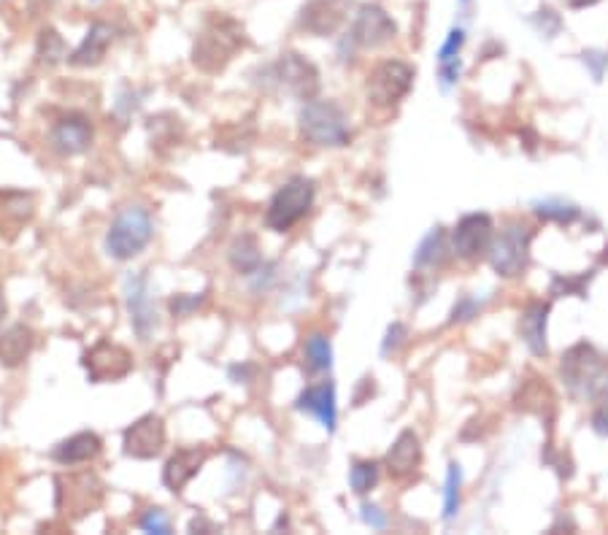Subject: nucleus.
I'll return each mask as SVG.
<instances>
[{
  "label": "nucleus",
  "mask_w": 608,
  "mask_h": 535,
  "mask_svg": "<svg viewBox=\"0 0 608 535\" xmlns=\"http://www.w3.org/2000/svg\"><path fill=\"white\" fill-rule=\"evenodd\" d=\"M246 46V30L238 19L211 14L192 46V63L203 73L225 71L227 63Z\"/></svg>",
  "instance_id": "1"
},
{
  "label": "nucleus",
  "mask_w": 608,
  "mask_h": 535,
  "mask_svg": "<svg viewBox=\"0 0 608 535\" xmlns=\"http://www.w3.org/2000/svg\"><path fill=\"white\" fill-rule=\"evenodd\" d=\"M560 373L576 398L598 400L608 392V360L590 344H576L571 352L563 354Z\"/></svg>",
  "instance_id": "2"
},
{
  "label": "nucleus",
  "mask_w": 608,
  "mask_h": 535,
  "mask_svg": "<svg viewBox=\"0 0 608 535\" xmlns=\"http://www.w3.org/2000/svg\"><path fill=\"white\" fill-rule=\"evenodd\" d=\"M300 136L314 146H346L352 141L349 119L333 100H309L298 117Z\"/></svg>",
  "instance_id": "3"
},
{
  "label": "nucleus",
  "mask_w": 608,
  "mask_h": 535,
  "mask_svg": "<svg viewBox=\"0 0 608 535\" xmlns=\"http://www.w3.org/2000/svg\"><path fill=\"white\" fill-rule=\"evenodd\" d=\"M155 236V222L144 206H128L111 222L106 249L114 260H130L144 252V246Z\"/></svg>",
  "instance_id": "4"
},
{
  "label": "nucleus",
  "mask_w": 608,
  "mask_h": 535,
  "mask_svg": "<svg viewBox=\"0 0 608 535\" xmlns=\"http://www.w3.org/2000/svg\"><path fill=\"white\" fill-rule=\"evenodd\" d=\"M314 182L306 176H292L290 182L276 190L265 211V225L273 233H287L306 217L314 203Z\"/></svg>",
  "instance_id": "5"
},
{
  "label": "nucleus",
  "mask_w": 608,
  "mask_h": 535,
  "mask_svg": "<svg viewBox=\"0 0 608 535\" xmlns=\"http://www.w3.org/2000/svg\"><path fill=\"white\" fill-rule=\"evenodd\" d=\"M530 241H533V230L525 225H509L500 230L498 238H492L490 244V265L503 279H517L522 276L530 263Z\"/></svg>",
  "instance_id": "6"
},
{
  "label": "nucleus",
  "mask_w": 608,
  "mask_h": 535,
  "mask_svg": "<svg viewBox=\"0 0 608 535\" xmlns=\"http://www.w3.org/2000/svg\"><path fill=\"white\" fill-rule=\"evenodd\" d=\"M268 82L276 84L279 90L298 100H314L319 92V71L317 65L306 60L298 52H284L276 63L268 68Z\"/></svg>",
  "instance_id": "7"
},
{
  "label": "nucleus",
  "mask_w": 608,
  "mask_h": 535,
  "mask_svg": "<svg viewBox=\"0 0 608 535\" xmlns=\"http://www.w3.org/2000/svg\"><path fill=\"white\" fill-rule=\"evenodd\" d=\"M103 481L92 471L68 473L57 479V508L71 519L92 514L103 503Z\"/></svg>",
  "instance_id": "8"
},
{
  "label": "nucleus",
  "mask_w": 608,
  "mask_h": 535,
  "mask_svg": "<svg viewBox=\"0 0 608 535\" xmlns=\"http://www.w3.org/2000/svg\"><path fill=\"white\" fill-rule=\"evenodd\" d=\"M414 84V68L403 60H384L368 76V98L379 109H392L406 98Z\"/></svg>",
  "instance_id": "9"
},
{
  "label": "nucleus",
  "mask_w": 608,
  "mask_h": 535,
  "mask_svg": "<svg viewBox=\"0 0 608 535\" xmlns=\"http://www.w3.org/2000/svg\"><path fill=\"white\" fill-rule=\"evenodd\" d=\"M82 363L92 384H106V381L125 379L133 371V354L122 344L100 338L90 352H84Z\"/></svg>",
  "instance_id": "10"
},
{
  "label": "nucleus",
  "mask_w": 608,
  "mask_h": 535,
  "mask_svg": "<svg viewBox=\"0 0 608 535\" xmlns=\"http://www.w3.org/2000/svg\"><path fill=\"white\" fill-rule=\"evenodd\" d=\"M354 0H309L298 17V28L311 36H333L349 17Z\"/></svg>",
  "instance_id": "11"
},
{
  "label": "nucleus",
  "mask_w": 608,
  "mask_h": 535,
  "mask_svg": "<svg viewBox=\"0 0 608 535\" xmlns=\"http://www.w3.org/2000/svg\"><path fill=\"white\" fill-rule=\"evenodd\" d=\"M395 33H398V28H395L390 14H387L382 6L365 3V6H360V11H357V17H354L349 38H352V44L363 46V49H379V46H384L387 41H392Z\"/></svg>",
  "instance_id": "12"
},
{
  "label": "nucleus",
  "mask_w": 608,
  "mask_h": 535,
  "mask_svg": "<svg viewBox=\"0 0 608 535\" xmlns=\"http://www.w3.org/2000/svg\"><path fill=\"white\" fill-rule=\"evenodd\" d=\"M492 219L487 214H468L457 222L452 236V249L463 260H479L490 252Z\"/></svg>",
  "instance_id": "13"
},
{
  "label": "nucleus",
  "mask_w": 608,
  "mask_h": 535,
  "mask_svg": "<svg viewBox=\"0 0 608 535\" xmlns=\"http://www.w3.org/2000/svg\"><path fill=\"white\" fill-rule=\"evenodd\" d=\"M125 454L136 460H155L165 446V422L157 414H144L125 430Z\"/></svg>",
  "instance_id": "14"
},
{
  "label": "nucleus",
  "mask_w": 608,
  "mask_h": 535,
  "mask_svg": "<svg viewBox=\"0 0 608 535\" xmlns=\"http://www.w3.org/2000/svg\"><path fill=\"white\" fill-rule=\"evenodd\" d=\"M92 136H95V130H92L90 117H84V114H68V117H63L60 122H55L49 141H52V149H55L60 157H76L90 149Z\"/></svg>",
  "instance_id": "15"
},
{
  "label": "nucleus",
  "mask_w": 608,
  "mask_h": 535,
  "mask_svg": "<svg viewBox=\"0 0 608 535\" xmlns=\"http://www.w3.org/2000/svg\"><path fill=\"white\" fill-rule=\"evenodd\" d=\"M128 311L138 338L149 341V336L155 333L157 327V314L152 300H149V276H146V271L128 279Z\"/></svg>",
  "instance_id": "16"
},
{
  "label": "nucleus",
  "mask_w": 608,
  "mask_h": 535,
  "mask_svg": "<svg viewBox=\"0 0 608 535\" xmlns=\"http://www.w3.org/2000/svg\"><path fill=\"white\" fill-rule=\"evenodd\" d=\"M206 457H209L206 446H184V449H179L163 468L165 487L179 495L190 484L192 476H198V471L206 463Z\"/></svg>",
  "instance_id": "17"
},
{
  "label": "nucleus",
  "mask_w": 608,
  "mask_h": 535,
  "mask_svg": "<svg viewBox=\"0 0 608 535\" xmlns=\"http://www.w3.org/2000/svg\"><path fill=\"white\" fill-rule=\"evenodd\" d=\"M295 406H298V411H309V414H314V417L322 422V427H325L327 433L336 430L338 411H336V387H333V381H319V384L306 387V390L300 392V398Z\"/></svg>",
  "instance_id": "18"
},
{
  "label": "nucleus",
  "mask_w": 608,
  "mask_h": 535,
  "mask_svg": "<svg viewBox=\"0 0 608 535\" xmlns=\"http://www.w3.org/2000/svg\"><path fill=\"white\" fill-rule=\"evenodd\" d=\"M36 214V198L30 192L0 190V236L14 238L19 227L28 225Z\"/></svg>",
  "instance_id": "19"
},
{
  "label": "nucleus",
  "mask_w": 608,
  "mask_h": 535,
  "mask_svg": "<svg viewBox=\"0 0 608 535\" xmlns=\"http://www.w3.org/2000/svg\"><path fill=\"white\" fill-rule=\"evenodd\" d=\"M111 44H114V28L106 25V22H95V25L87 30L82 44L76 46V52L68 57V63H71L73 68H95V65L103 63V57H106Z\"/></svg>",
  "instance_id": "20"
},
{
  "label": "nucleus",
  "mask_w": 608,
  "mask_h": 535,
  "mask_svg": "<svg viewBox=\"0 0 608 535\" xmlns=\"http://www.w3.org/2000/svg\"><path fill=\"white\" fill-rule=\"evenodd\" d=\"M419 463H422V444H419V436L414 430H403L398 441H395L390 452H387V457H384V465H387L390 476L403 479V476L417 471Z\"/></svg>",
  "instance_id": "21"
},
{
  "label": "nucleus",
  "mask_w": 608,
  "mask_h": 535,
  "mask_svg": "<svg viewBox=\"0 0 608 535\" xmlns=\"http://www.w3.org/2000/svg\"><path fill=\"white\" fill-rule=\"evenodd\" d=\"M546 322H549V303H541V300L527 303V309L519 317V336L536 357H544L549 352V346H546Z\"/></svg>",
  "instance_id": "22"
},
{
  "label": "nucleus",
  "mask_w": 608,
  "mask_h": 535,
  "mask_svg": "<svg viewBox=\"0 0 608 535\" xmlns=\"http://www.w3.org/2000/svg\"><path fill=\"white\" fill-rule=\"evenodd\" d=\"M103 449V441L100 436L84 430V433H76V436L65 438L60 444L52 449V460L60 465H79V463H90L95 460Z\"/></svg>",
  "instance_id": "23"
},
{
  "label": "nucleus",
  "mask_w": 608,
  "mask_h": 535,
  "mask_svg": "<svg viewBox=\"0 0 608 535\" xmlns=\"http://www.w3.org/2000/svg\"><path fill=\"white\" fill-rule=\"evenodd\" d=\"M33 344H36V333L28 325H11L0 336V363L6 368H17L28 360Z\"/></svg>",
  "instance_id": "24"
},
{
  "label": "nucleus",
  "mask_w": 608,
  "mask_h": 535,
  "mask_svg": "<svg viewBox=\"0 0 608 535\" xmlns=\"http://www.w3.org/2000/svg\"><path fill=\"white\" fill-rule=\"evenodd\" d=\"M230 265L238 273H244V276H252V273L260 271L263 254H260V244H257V238L252 233H244V236H238L233 241V246H230Z\"/></svg>",
  "instance_id": "25"
},
{
  "label": "nucleus",
  "mask_w": 608,
  "mask_h": 535,
  "mask_svg": "<svg viewBox=\"0 0 608 535\" xmlns=\"http://www.w3.org/2000/svg\"><path fill=\"white\" fill-rule=\"evenodd\" d=\"M303 357H306V368L311 373H322L333 365V346L325 333H311L303 344Z\"/></svg>",
  "instance_id": "26"
},
{
  "label": "nucleus",
  "mask_w": 608,
  "mask_h": 535,
  "mask_svg": "<svg viewBox=\"0 0 608 535\" xmlns=\"http://www.w3.org/2000/svg\"><path fill=\"white\" fill-rule=\"evenodd\" d=\"M446 257V233L444 227H436L430 230L427 238L419 244L417 254H414V265L417 268H436V265L444 263Z\"/></svg>",
  "instance_id": "27"
},
{
  "label": "nucleus",
  "mask_w": 608,
  "mask_h": 535,
  "mask_svg": "<svg viewBox=\"0 0 608 535\" xmlns=\"http://www.w3.org/2000/svg\"><path fill=\"white\" fill-rule=\"evenodd\" d=\"M376 481H379V463H373V460H357V463L352 465V471H349V484H352V492L354 495H368V492L376 487Z\"/></svg>",
  "instance_id": "28"
},
{
  "label": "nucleus",
  "mask_w": 608,
  "mask_h": 535,
  "mask_svg": "<svg viewBox=\"0 0 608 535\" xmlns=\"http://www.w3.org/2000/svg\"><path fill=\"white\" fill-rule=\"evenodd\" d=\"M38 60L44 65H57L65 60V41L55 28H44L38 36Z\"/></svg>",
  "instance_id": "29"
},
{
  "label": "nucleus",
  "mask_w": 608,
  "mask_h": 535,
  "mask_svg": "<svg viewBox=\"0 0 608 535\" xmlns=\"http://www.w3.org/2000/svg\"><path fill=\"white\" fill-rule=\"evenodd\" d=\"M541 219L546 222H560V225H568L573 219L579 217V209L571 206V203H563V200H546V203H536L533 209Z\"/></svg>",
  "instance_id": "30"
},
{
  "label": "nucleus",
  "mask_w": 608,
  "mask_h": 535,
  "mask_svg": "<svg viewBox=\"0 0 608 535\" xmlns=\"http://www.w3.org/2000/svg\"><path fill=\"white\" fill-rule=\"evenodd\" d=\"M460 484H463V471L460 465H449L446 473V487H444V519H452L460 508Z\"/></svg>",
  "instance_id": "31"
},
{
  "label": "nucleus",
  "mask_w": 608,
  "mask_h": 535,
  "mask_svg": "<svg viewBox=\"0 0 608 535\" xmlns=\"http://www.w3.org/2000/svg\"><path fill=\"white\" fill-rule=\"evenodd\" d=\"M592 282V273H581V276H554L552 295H576V298H587V284Z\"/></svg>",
  "instance_id": "32"
},
{
  "label": "nucleus",
  "mask_w": 608,
  "mask_h": 535,
  "mask_svg": "<svg viewBox=\"0 0 608 535\" xmlns=\"http://www.w3.org/2000/svg\"><path fill=\"white\" fill-rule=\"evenodd\" d=\"M463 44H465L463 30H452V33L446 36L444 46H441V52H438V65L452 63V60H460V49H463Z\"/></svg>",
  "instance_id": "33"
},
{
  "label": "nucleus",
  "mask_w": 608,
  "mask_h": 535,
  "mask_svg": "<svg viewBox=\"0 0 608 535\" xmlns=\"http://www.w3.org/2000/svg\"><path fill=\"white\" fill-rule=\"evenodd\" d=\"M206 303V295H176V298H171V314L173 317H190L192 311L200 309Z\"/></svg>",
  "instance_id": "34"
},
{
  "label": "nucleus",
  "mask_w": 608,
  "mask_h": 535,
  "mask_svg": "<svg viewBox=\"0 0 608 535\" xmlns=\"http://www.w3.org/2000/svg\"><path fill=\"white\" fill-rule=\"evenodd\" d=\"M138 525L144 527L146 533H160V535L171 533V522H168V517H165L160 508H149L144 517H141Z\"/></svg>",
  "instance_id": "35"
},
{
  "label": "nucleus",
  "mask_w": 608,
  "mask_h": 535,
  "mask_svg": "<svg viewBox=\"0 0 608 535\" xmlns=\"http://www.w3.org/2000/svg\"><path fill=\"white\" fill-rule=\"evenodd\" d=\"M476 314H479V303L465 295V298L457 300V306H454L452 322H468V319H473Z\"/></svg>",
  "instance_id": "36"
},
{
  "label": "nucleus",
  "mask_w": 608,
  "mask_h": 535,
  "mask_svg": "<svg viewBox=\"0 0 608 535\" xmlns=\"http://www.w3.org/2000/svg\"><path fill=\"white\" fill-rule=\"evenodd\" d=\"M403 341H406V327L400 325V322H395V325H392L390 330H387V338H384L382 352L384 354L395 352V349H398V346L403 344Z\"/></svg>",
  "instance_id": "37"
},
{
  "label": "nucleus",
  "mask_w": 608,
  "mask_h": 535,
  "mask_svg": "<svg viewBox=\"0 0 608 535\" xmlns=\"http://www.w3.org/2000/svg\"><path fill=\"white\" fill-rule=\"evenodd\" d=\"M584 63L592 68V76L600 79V76H603V68L608 65V55H603V52H584Z\"/></svg>",
  "instance_id": "38"
},
{
  "label": "nucleus",
  "mask_w": 608,
  "mask_h": 535,
  "mask_svg": "<svg viewBox=\"0 0 608 535\" xmlns=\"http://www.w3.org/2000/svg\"><path fill=\"white\" fill-rule=\"evenodd\" d=\"M363 519L371 527H379V530H382V527H387V517L382 514V508L371 506V503H365V506H363Z\"/></svg>",
  "instance_id": "39"
},
{
  "label": "nucleus",
  "mask_w": 608,
  "mask_h": 535,
  "mask_svg": "<svg viewBox=\"0 0 608 535\" xmlns=\"http://www.w3.org/2000/svg\"><path fill=\"white\" fill-rule=\"evenodd\" d=\"M219 527L214 522H209L206 517H195L190 522V533H217Z\"/></svg>",
  "instance_id": "40"
},
{
  "label": "nucleus",
  "mask_w": 608,
  "mask_h": 535,
  "mask_svg": "<svg viewBox=\"0 0 608 535\" xmlns=\"http://www.w3.org/2000/svg\"><path fill=\"white\" fill-rule=\"evenodd\" d=\"M573 9H587V6H595L598 0H568Z\"/></svg>",
  "instance_id": "41"
},
{
  "label": "nucleus",
  "mask_w": 608,
  "mask_h": 535,
  "mask_svg": "<svg viewBox=\"0 0 608 535\" xmlns=\"http://www.w3.org/2000/svg\"><path fill=\"white\" fill-rule=\"evenodd\" d=\"M6 314V300H3V292H0V319Z\"/></svg>",
  "instance_id": "42"
},
{
  "label": "nucleus",
  "mask_w": 608,
  "mask_h": 535,
  "mask_svg": "<svg viewBox=\"0 0 608 535\" xmlns=\"http://www.w3.org/2000/svg\"><path fill=\"white\" fill-rule=\"evenodd\" d=\"M606 252H608V249H606ZM606 263H608V254H606Z\"/></svg>",
  "instance_id": "43"
},
{
  "label": "nucleus",
  "mask_w": 608,
  "mask_h": 535,
  "mask_svg": "<svg viewBox=\"0 0 608 535\" xmlns=\"http://www.w3.org/2000/svg\"><path fill=\"white\" fill-rule=\"evenodd\" d=\"M46 3H52V0H46Z\"/></svg>",
  "instance_id": "44"
}]
</instances>
